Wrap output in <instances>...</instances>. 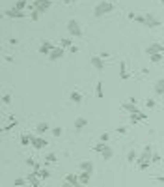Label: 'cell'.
Wrapping results in <instances>:
<instances>
[{"instance_id": "4fadbf2b", "label": "cell", "mask_w": 164, "mask_h": 187, "mask_svg": "<svg viewBox=\"0 0 164 187\" xmlns=\"http://www.w3.org/2000/svg\"><path fill=\"white\" fill-rule=\"evenodd\" d=\"M147 116L144 114V112H140V110H136L134 114H131V122L132 123H138V122H142V120H146Z\"/></svg>"}, {"instance_id": "9c48e42d", "label": "cell", "mask_w": 164, "mask_h": 187, "mask_svg": "<svg viewBox=\"0 0 164 187\" xmlns=\"http://www.w3.org/2000/svg\"><path fill=\"white\" fill-rule=\"evenodd\" d=\"M162 51H164V45L162 43H151L146 49V52L149 54V56H151V54H157V52H162Z\"/></svg>"}, {"instance_id": "5b68a950", "label": "cell", "mask_w": 164, "mask_h": 187, "mask_svg": "<svg viewBox=\"0 0 164 187\" xmlns=\"http://www.w3.org/2000/svg\"><path fill=\"white\" fill-rule=\"evenodd\" d=\"M144 17H146V23H147V26H151V28H157V26H160V21L157 19L153 13H149V11H146L144 13Z\"/></svg>"}, {"instance_id": "44dd1931", "label": "cell", "mask_w": 164, "mask_h": 187, "mask_svg": "<svg viewBox=\"0 0 164 187\" xmlns=\"http://www.w3.org/2000/svg\"><path fill=\"white\" fill-rule=\"evenodd\" d=\"M91 178V172H82L80 176H78V180H80V183H88Z\"/></svg>"}, {"instance_id": "2e32d148", "label": "cell", "mask_w": 164, "mask_h": 187, "mask_svg": "<svg viewBox=\"0 0 164 187\" xmlns=\"http://www.w3.org/2000/svg\"><path fill=\"white\" fill-rule=\"evenodd\" d=\"M155 92L160 94V95H164V79H159V81L155 82Z\"/></svg>"}, {"instance_id": "30bf717a", "label": "cell", "mask_w": 164, "mask_h": 187, "mask_svg": "<svg viewBox=\"0 0 164 187\" xmlns=\"http://www.w3.org/2000/svg\"><path fill=\"white\" fill-rule=\"evenodd\" d=\"M119 79L121 81L129 79V71H127V62L125 60H121V64H119Z\"/></svg>"}, {"instance_id": "83f0119b", "label": "cell", "mask_w": 164, "mask_h": 187, "mask_svg": "<svg viewBox=\"0 0 164 187\" xmlns=\"http://www.w3.org/2000/svg\"><path fill=\"white\" fill-rule=\"evenodd\" d=\"M104 148H106V142H99L97 146H93V150L99 152V154H103V150H104Z\"/></svg>"}, {"instance_id": "8992f818", "label": "cell", "mask_w": 164, "mask_h": 187, "mask_svg": "<svg viewBox=\"0 0 164 187\" xmlns=\"http://www.w3.org/2000/svg\"><path fill=\"white\" fill-rule=\"evenodd\" d=\"M4 15L8 17V19H23L26 13H24V11H19V10H15V8H10V10L4 11Z\"/></svg>"}, {"instance_id": "3957f363", "label": "cell", "mask_w": 164, "mask_h": 187, "mask_svg": "<svg viewBox=\"0 0 164 187\" xmlns=\"http://www.w3.org/2000/svg\"><path fill=\"white\" fill-rule=\"evenodd\" d=\"M51 6H52V0H34L32 2V10L39 11V13H45L47 10H51Z\"/></svg>"}, {"instance_id": "f1b7e54d", "label": "cell", "mask_w": 164, "mask_h": 187, "mask_svg": "<svg viewBox=\"0 0 164 187\" xmlns=\"http://www.w3.org/2000/svg\"><path fill=\"white\" fill-rule=\"evenodd\" d=\"M15 126H17V120H11L8 126H4V127H2V131H10V129H13Z\"/></svg>"}, {"instance_id": "4316f807", "label": "cell", "mask_w": 164, "mask_h": 187, "mask_svg": "<svg viewBox=\"0 0 164 187\" xmlns=\"http://www.w3.org/2000/svg\"><path fill=\"white\" fill-rule=\"evenodd\" d=\"M60 47H63V49H65V47H73V41H71V38L62 39V45H60Z\"/></svg>"}, {"instance_id": "9a60e30c", "label": "cell", "mask_w": 164, "mask_h": 187, "mask_svg": "<svg viewBox=\"0 0 164 187\" xmlns=\"http://www.w3.org/2000/svg\"><path fill=\"white\" fill-rule=\"evenodd\" d=\"M80 169H82V172H93V163L91 161H82Z\"/></svg>"}, {"instance_id": "f35d334b", "label": "cell", "mask_w": 164, "mask_h": 187, "mask_svg": "<svg viewBox=\"0 0 164 187\" xmlns=\"http://www.w3.org/2000/svg\"><path fill=\"white\" fill-rule=\"evenodd\" d=\"M69 52H71V54H76V52H78V47H76V45L69 47Z\"/></svg>"}, {"instance_id": "4dcf8cb0", "label": "cell", "mask_w": 164, "mask_h": 187, "mask_svg": "<svg viewBox=\"0 0 164 187\" xmlns=\"http://www.w3.org/2000/svg\"><path fill=\"white\" fill-rule=\"evenodd\" d=\"M134 157H136V152H134V150H131L129 154H127V161H129V163H132V161H134Z\"/></svg>"}, {"instance_id": "5bb4252c", "label": "cell", "mask_w": 164, "mask_h": 187, "mask_svg": "<svg viewBox=\"0 0 164 187\" xmlns=\"http://www.w3.org/2000/svg\"><path fill=\"white\" fill-rule=\"evenodd\" d=\"M49 129H51V127H49V123H47V122H39L38 126H35V131H38V135H43V133H47Z\"/></svg>"}, {"instance_id": "e575fe53", "label": "cell", "mask_w": 164, "mask_h": 187, "mask_svg": "<svg viewBox=\"0 0 164 187\" xmlns=\"http://www.w3.org/2000/svg\"><path fill=\"white\" fill-rule=\"evenodd\" d=\"M160 161V155L157 154V152H153V157H151V163H159Z\"/></svg>"}, {"instance_id": "ee69618b", "label": "cell", "mask_w": 164, "mask_h": 187, "mask_svg": "<svg viewBox=\"0 0 164 187\" xmlns=\"http://www.w3.org/2000/svg\"><path fill=\"white\" fill-rule=\"evenodd\" d=\"M62 187H75V185H71V183H69V182H65V183H63V185H62Z\"/></svg>"}, {"instance_id": "836d02e7", "label": "cell", "mask_w": 164, "mask_h": 187, "mask_svg": "<svg viewBox=\"0 0 164 187\" xmlns=\"http://www.w3.org/2000/svg\"><path fill=\"white\" fill-rule=\"evenodd\" d=\"M62 133H63L62 127H54V129H52V135H54V137H62Z\"/></svg>"}, {"instance_id": "603a6c76", "label": "cell", "mask_w": 164, "mask_h": 187, "mask_svg": "<svg viewBox=\"0 0 164 187\" xmlns=\"http://www.w3.org/2000/svg\"><path fill=\"white\" fill-rule=\"evenodd\" d=\"M49 176H51V170H49V169H41L39 170V178L41 180H47Z\"/></svg>"}, {"instance_id": "7402d4cb", "label": "cell", "mask_w": 164, "mask_h": 187, "mask_svg": "<svg viewBox=\"0 0 164 187\" xmlns=\"http://www.w3.org/2000/svg\"><path fill=\"white\" fill-rule=\"evenodd\" d=\"M51 163H56V154H49L45 157V167H47V165H51Z\"/></svg>"}, {"instance_id": "f6af8a7d", "label": "cell", "mask_w": 164, "mask_h": 187, "mask_svg": "<svg viewBox=\"0 0 164 187\" xmlns=\"http://www.w3.org/2000/svg\"><path fill=\"white\" fill-rule=\"evenodd\" d=\"M65 2H69V4H73V2H76V0H65Z\"/></svg>"}, {"instance_id": "7a4b0ae2", "label": "cell", "mask_w": 164, "mask_h": 187, "mask_svg": "<svg viewBox=\"0 0 164 187\" xmlns=\"http://www.w3.org/2000/svg\"><path fill=\"white\" fill-rule=\"evenodd\" d=\"M67 32H69L73 38H80V36H82V28H80V24H78L76 19H69V21H67Z\"/></svg>"}, {"instance_id": "60d3db41", "label": "cell", "mask_w": 164, "mask_h": 187, "mask_svg": "<svg viewBox=\"0 0 164 187\" xmlns=\"http://www.w3.org/2000/svg\"><path fill=\"white\" fill-rule=\"evenodd\" d=\"M118 133H121V135H125V133H127V127H125V126H121V127H118Z\"/></svg>"}, {"instance_id": "f546056e", "label": "cell", "mask_w": 164, "mask_h": 187, "mask_svg": "<svg viewBox=\"0 0 164 187\" xmlns=\"http://www.w3.org/2000/svg\"><path fill=\"white\" fill-rule=\"evenodd\" d=\"M95 92H97V98H103V82H97Z\"/></svg>"}, {"instance_id": "7bdbcfd3", "label": "cell", "mask_w": 164, "mask_h": 187, "mask_svg": "<svg viewBox=\"0 0 164 187\" xmlns=\"http://www.w3.org/2000/svg\"><path fill=\"white\" fill-rule=\"evenodd\" d=\"M17 43H19V39H15V38L10 39V45H17Z\"/></svg>"}, {"instance_id": "52a82bcc", "label": "cell", "mask_w": 164, "mask_h": 187, "mask_svg": "<svg viewBox=\"0 0 164 187\" xmlns=\"http://www.w3.org/2000/svg\"><path fill=\"white\" fill-rule=\"evenodd\" d=\"M90 62H91V66H93L97 71H103L104 69V62H103V58L99 56V54H93V56L90 58Z\"/></svg>"}, {"instance_id": "cb8c5ba5", "label": "cell", "mask_w": 164, "mask_h": 187, "mask_svg": "<svg viewBox=\"0 0 164 187\" xmlns=\"http://www.w3.org/2000/svg\"><path fill=\"white\" fill-rule=\"evenodd\" d=\"M13 8H15V10H19V11H23V10L26 8V0H19V2H17L15 6H13Z\"/></svg>"}, {"instance_id": "bcb514c9", "label": "cell", "mask_w": 164, "mask_h": 187, "mask_svg": "<svg viewBox=\"0 0 164 187\" xmlns=\"http://www.w3.org/2000/svg\"><path fill=\"white\" fill-rule=\"evenodd\" d=\"M160 4H162V6H164V0H160Z\"/></svg>"}, {"instance_id": "277c9868", "label": "cell", "mask_w": 164, "mask_h": 187, "mask_svg": "<svg viewBox=\"0 0 164 187\" xmlns=\"http://www.w3.org/2000/svg\"><path fill=\"white\" fill-rule=\"evenodd\" d=\"M54 49H56V47L51 43V41H47V39H45V41H41V45H39V52H41V54H45V56H51V52H52Z\"/></svg>"}, {"instance_id": "1f68e13d", "label": "cell", "mask_w": 164, "mask_h": 187, "mask_svg": "<svg viewBox=\"0 0 164 187\" xmlns=\"http://www.w3.org/2000/svg\"><path fill=\"white\" fill-rule=\"evenodd\" d=\"M15 185H24V183H28V180L26 178H15V182H13Z\"/></svg>"}, {"instance_id": "6da1fadb", "label": "cell", "mask_w": 164, "mask_h": 187, "mask_svg": "<svg viewBox=\"0 0 164 187\" xmlns=\"http://www.w3.org/2000/svg\"><path fill=\"white\" fill-rule=\"evenodd\" d=\"M112 10H114L112 2H108V0H101L99 4H95V8H93V15H95V17H104L106 13H110Z\"/></svg>"}, {"instance_id": "d4e9b609", "label": "cell", "mask_w": 164, "mask_h": 187, "mask_svg": "<svg viewBox=\"0 0 164 187\" xmlns=\"http://www.w3.org/2000/svg\"><path fill=\"white\" fill-rule=\"evenodd\" d=\"M32 142V138H30V135H23L21 137V144H23V146H28V144Z\"/></svg>"}, {"instance_id": "d590c367", "label": "cell", "mask_w": 164, "mask_h": 187, "mask_svg": "<svg viewBox=\"0 0 164 187\" xmlns=\"http://www.w3.org/2000/svg\"><path fill=\"white\" fill-rule=\"evenodd\" d=\"M30 17H32V21H38V19H39V11H32Z\"/></svg>"}, {"instance_id": "7c38bea8", "label": "cell", "mask_w": 164, "mask_h": 187, "mask_svg": "<svg viewBox=\"0 0 164 187\" xmlns=\"http://www.w3.org/2000/svg\"><path fill=\"white\" fill-rule=\"evenodd\" d=\"M88 126V120L86 118H84V116H78V118L75 120V129L76 131H80V129H84V127H86Z\"/></svg>"}, {"instance_id": "d6986e66", "label": "cell", "mask_w": 164, "mask_h": 187, "mask_svg": "<svg viewBox=\"0 0 164 187\" xmlns=\"http://www.w3.org/2000/svg\"><path fill=\"white\" fill-rule=\"evenodd\" d=\"M65 182H69L71 185L76 187L78 183H80V180H78V176H75V174H67V176H65Z\"/></svg>"}, {"instance_id": "ba28073f", "label": "cell", "mask_w": 164, "mask_h": 187, "mask_svg": "<svg viewBox=\"0 0 164 187\" xmlns=\"http://www.w3.org/2000/svg\"><path fill=\"white\" fill-rule=\"evenodd\" d=\"M30 138H32V146H34V148H38V150H41V148L49 146V144H47V140H45V138H41V137L30 135Z\"/></svg>"}, {"instance_id": "7dc6e473", "label": "cell", "mask_w": 164, "mask_h": 187, "mask_svg": "<svg viewBox=\"0 0 164 187\" xmlns=\"http://www.w3.org/2000/svg\"><path fill=\"white\" fill-rule=\"evenodd\" d=\"M108 2H110V0H108Z\"/></svg>"}, {"instance_id": "8fae6325", "label": "cell", "mask_w": 164, "mask_h": 187, "mask_svg": "<svg viewBox=\"0 0 164 187\" xmlns=\"http://www.w3.org/2000/svg\"><path fill=\"white\" fill-rule=\"evenodd\" d=\"M63 54H65V51H63V47H56V49L51 52V56H49V58H51V60L54 62V60H60V58L63 56Z\"/></svg>"}, {"instance_id": "ffe728a7", "label": "cell", "mask_w": 164, "mask_h": 187, "mask_svg": "<svg viewBox=\"0 0 164 187\" xmlns=\"http://www.w3.org/2000/svg\"><path fill=\"white\" fill-rule=\"evenodd\" d=\"M121 109H125V110H129L131 114H134L138 110V107L134 105V103H123V105H121Z\"/></svg>"}, {"instance_id": "74e56055", "label": "cell", "mask_w": 164, "mask_h": 187, "mask_svg": "<svg viewBox=\"0 0 164 187\" xmlns=\"http://www.w3.org/2000/svg\"><path fill=\"white\" fill-rule=\"evenodd\" d=\"M138 165H140V169H144V170H146L149 165H151V161H144V163H138Z\"/></svg>"}, {"instance_id": "8d00e7d4", "label": "cell", "mask_w": 164, "mask_h": 187, "mask_svg": "<svg viewBox=\"0 0 164 187\" xmlns=\"http://www.w3.org/2000/svg\"><path fill=\"white\" fill-rule=\"evenodd\" d=\"M146 107H147V109H155V101H153V99H147Z\"/></svg>"}, {"instance_id": "484cf974", "label": "cell", "mask_w": 164, "mask_h": 187, "mask_svg": "<svg viewBox=\"0 0 164 187\" xmlns=\"http://www.w3.org/2000/svg\"><path fill=\"white\" fill-rule=\"evenodd\" d=\"M149 58H151V62H155V64H159V62L162 60V52H157V54H151V56H149Z\"/></svg>"}, {"instance_id": "ac0fdd59", "label": "cell", "mask_w": 164, "mask_h": 187, "mask_svg": "<svg viewBox=\"0 0 164 187\" xmlns=\"http://www.w3.org/2000/svg\"><path fill=\"white\" fill-rule=\"evenodd\" d=\"M101 155H103V157L106 159V161H108V159H112V157H114V150H112V148L108 146V144H106V148L103 150V154H101Z\"/></svg>"}, {"instance_id": "d6a6232c", "label": "cell", "mask_w": 164, "mask_h": 187, "mask_svg": "<svg viewBox=\"0 0 164 187\" xmlns=\"http://www.w3.org/2000/svg\"><path fill=\"white\" fill-rule=\"evenodd\" d=\"M2 103L10 105V103H11V95H10V94H4V95H2Z\"/></svg>"}, {"instance_id": "c3c4849f", "label": "cell", "mask_w": 164, "mask_h": 187, "mask_svg": "<svg viewBox=\"0 0 164 187\" xmlns=\"http://www.w3.org/2000/svg\"><path fill=\"white\" fill-rule=\"evenodd\" d=\"M162 98H164V95H162Z\"/></svg>"}, {"instance_id": "b9f144b4", "label": "cell", "mask_w": 164, "mask_h": 187, "mask_svg": "<svg viewBox=\"0 0 164 187\" xmlns=\"http://www.w3.org/2000/svg\"><path fill=\"white\" fill-rule=\"evenodd\" d=\"M101 142H108V133H103L101 135Z\"/></svg>"}, {"instance_id": "e0dca14e", "label": "cell", "mask_w": 164, "mask_h": 187, "mask_svg": "<svg viewBox=\"0 0 164 187\" xmlns=\"http://www.w3.org/2000/svg\"><path fill=\"white\" fill-rule=\"evenodd\" d=\"M69 98H71V101H73V103H80V101H82V94L78 92V90H73Z\"/></svg>"}, {"instance_id": "ab89813d", "label": "cell", "mask_w": 164, "mask_h": 187, "mask_svg": "<svg viewBox=\"0 0 164 187\" xmlns=\"http://www.w3.org/2000/svg\"><path fill=\"white\" fill-rule=\"evenodd\" d=\"M26 165H28V167H32V169H34V165H35V161H34V159L30 157V159H26Z\"/></svg>"}]
</instances>
